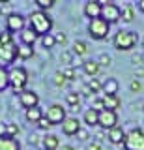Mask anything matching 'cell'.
Listing matches in <instances>:
<instances>
[{
	"label": "cell",
	"mask_w": 144,
	"mask_h": 150,
	"mask_svg": "<svg viewBox=\"0 0 144 150\" xmlns=\"http://www.w3.org/2000/svg\"><path fill=\"white\" fill-rule=\"evenodd\" d=\"M28 19H30V30H34V34L38 38L39 36L45 38L51 32V28H53V21L43 11H32Z\"/></svg>",
	"instance_id": "cell-1"
},
{
	"label": "cell",
	"mask_w": 144,
	"mask_h": 150,
	"mask_svg": "<svg viewBox=\"0 0 144 150\" xmlns=\"http://www.w3.org/2000/svg\"><path fill=\"white\" fill-rule=\"evenodd\" d=\"M138 41V36L135 32H129V30H120L114 34V40H112V45L116 51H131Z\"/></svg>",
	"instance_id": "cell-2"
},
{
	"label": "cell",
	"mask_w": 144,
	"mask_h": 150,
	"mask_svg": "<svg viewBox=\"0 0 144 150\" xmlns=\"http://www.w3.org/2000/svg\"><path fill=\"white\" fill-rule=\"evenodd\" d=\"M26 83H28V73H26V69L19 68V66H13L10 69V86H11V90L15 94H22Z\"/></svg>",
	"instance_id": "cell-3"
},
{
	"label": "cell",
	"mask_w": 144,
	"mask_h": 150,
	"mask_svg": "<svg viewBox=\"0 0 144 150\" xmlns=\"http://www.w3.org/2000/svg\"><path fill=\"white\" fill-rule=\"evenodd\" d=\"M124 150H144V131L140 128H133L127 131L124 141Z\"/></svg>",
	"instance_id": "cell-4"
},
{
	"label": "cell",
	"mask_w": 144,
	"mask_h": 150,
	"mask_svg": "<svg viewBox=\"0 0 144 150\" xmlns=\"http://www.w3.org/2000/svg\"><path fill=\"white\" fill-rule=\"evenodd\" d=\"M19 58V47L15 43H2L0 41V68H6V66L13 64Z\"/></svg>",
	"instance_id": "cell-5"
},
{
	"label": "cell",
	"mask_w": 144,
	"mask_h": 150,
	"mask_svg": "<svg viewBox=\"0 0 144 150\" xmlns=\"http://www.w3.org/2000/svg\"><path fill=\"white\" fill-rule=\"evenodd\" d=\"M109 30H110V23L105 21L103 17L94 19L88 25V34H90V38H94V40H105L109 36Z\"/></svg>",
	"instance_id": "cell-6"
},
{
	"label": "cell",
	"mask_w": 144,
	"mask_h": 150,
	"mask_svg": "<svg viewBox=\"0 0 144 150\" xmlns=\"http://www.w3.org/2000/svg\"><path fill=\"white\" fill-rule=\"evenodd\" d=\"M101 4H103V13H101V17H103L105 21H109L110 25L122 21V8L120 6H116L112 2H101Z\"/></svg>",
	"instance_id": "cell-7"
},
{
	"label": "cell",
	"mask_w": 144,
	"mask_h": 150,
	"mask_svg": "<svg viewBox=\"0 0 144 150\" xmlns=\"http://www.w3.org/2000/svg\"><path fill=\"white\" fill-rule=\"evenodd\" d=\"M45 116L49 118V122L53 126L56 124H64V120L67 118L66 116V109H64L62 105H58V103H54V105H51L47 111H45Z\"/></svg>",
	"instance_id": "cell-8"
},
{
	"label": "cell",
	"mask_w": 144,
	"mask_h": 150,
	"mask_svg": "<svg viewBox=\"0 0 144 150\" xmlns=\"http://www.w3.org/2000/svg\"><path fill=\"white\" fill-rule=\"evenodd\" d=\"M99 126L103 129H112L114 126H118V116H116V111H101L99 112Z\"/></svg>",
	"instance_id": "cell-9"
},
{
	"label": "cell",
	"mask_w": 144,
	"mask_h": 150,
	"mask_svg": "<svg viewBox=\"0 0 144 150\" xmlns=\"http://www.w3.org/2000/svg\"><path fill=\"white\" fill-rule=\"evenodd\" d=\"M19 101H21V105L25 107L26 111H28V109H34V107H38L39 96H38L34 90H25L22 94H19Z\"/></svg>",
	"instance_id": "cell-10"
},
{
	"label": "cell",
	"mask_w": 144,
	"mask_h": 150,
	"mask_svg": "<svg viewBox=\"0 0 144 150\" xmlns=\"http://www.w3.org/2000/svg\"><path fill=\"white\" fill-rule=\"evenodd\" d=\"M6 28H8V32H22L25 30V17L19 15V13H11L10 17L6 19Z\"/></svg>",
	"instance_id": "cell-11"
},
{
	"label": "cell",
	"mask_w": 144,
	"mask_h": 150,
	"mask_svg": "<svg viewBox=\"0 0 144 150\" xmlns=\"http://www.w3.org/2000/svg\"><path fill=\"white\" fill-rule=\"evenodd\" d=\"M101 13H103V4L101 2H96V0H90V2L84 4V15L94 21V19H99Z\"/></svg>",
	"instance_id": "cell-12"
},
{
	"label": "cell",
	"mask_w": 144,
	"mask_h": 150,
	"mask_svg": "<svg viewBox=\"0 0 144 150\" xmlns=\"http://www.w3.org/2000/svg\"><path fill=\"white\" fill-rule=\"evenodd\" d=\"M81 122H79L77 118H73V116H67L66 120H64V124H62V131H64V135H77L79 131H81Z\"/></svg>",
	"instance_id": "cell-13"
},
{
	"label": "cell",
	"mask_w": 144,
	"mask_h": 150,
	"mask_svg": "<svg viewBox=\"0 0 144 150\" xmlns=\"http://www.w3.org/2000/svg\"><path fill=\"white\" fill-rule=\"evenodd\" d=\"M125 131H124V128L122 126H114L112 129H109L107 131V137H109V141L112 144H124V141H125Z\"/></svg>",
	"instance_id": "cell-14"
},
{
	"label": "cell",
	"mask_w": 144,
	"mask_h": 150,
	"mask_svg": "<svg viewBox=\"0 0 144 150\" xmlns=\"http://www.w3.org/2000/svg\"><path fill=\"white\" fill-rule=\"evenodd\" d=\"M0 150H21V144H19L17 139L0 135Z\"/></svg>",
	"instance_id": "cell-15"
},
{
	"label": "cell",
	"mask_w": 144,
	"mask_h": 150,
	"mask_svg": "<svg viewBox=\"0 0 144 150\" xmlns=\"http://www.w3.org/2000/svg\"><path fill=\"white\" fill-rule=\"evenodd\" d=\"M118 88H120V84H118V81H116V79H112V77H109V79L103 83V94H105V96H116Z\"/></svg>",
	"instance_id": "cell-16"
},
{
	"label": "cell",
	"mask_w": 144,
	"mask_h": 150,
	"mask_svg": "<svg viewBox=\"0 0 144 150\" xmlns=\"http://www.w3.org/2000/svg\"><path fill=\"white\" fill-rule=\"evenodd\" d=\"M101 98H103V103H105L107 111H116L120 107V103H122V100H120L118 96H105V94H101Z\"/></svg>",
	"instance_id": "cell-17"
},
{
	"label": "cell",
	"mask_w": 144,
	"mask_h": 150,
	"mask_svg": "<svg viewBox=\"0 0 144 150\" xmlns=\"http://www.w3.org/2000/svg\"><path fill=\"white\" fill-rule=\"evenodd\" d=\"M36 40H38V36H36V34H34V30H30V28H25V30L21 32V41H22V45L34 47Z\"/></svg>",
	"instance_id": "cell-18"
},
{
	"label": "cell",
	"mask_w": 144,
	"mask_h": 150,
	"mask_svg": "<svg viewBox=\"0 0 144 150\" xmlns=\"http://www.w3.org/2000/svg\"><path fill=\"white\" fill-rule=\"evenodd\" d=\"M45 116V112L39 109V107H34V109H28L26 111V120L28 122H34V124H38V122Z\"/></svg>",
	"instance_id": "cell-19"
},
{
	"label": "cell",
	"mask_w": 144,
	"mask_h": 150,
	"mask_svg": "<svg viewBox=\"0 0 144 150\" xmlns=\"http://www.w3.org/2000/svg\"><path fill=\"white\" fill-rule=\"evenodd\" d=\"M43 148L45 150H56L60 148V141L56 135H45L43 137Z\"/></svg>",
	"instance_id": "cell-20"
},
{
	"label": "cell",
	"mask_w": 144,
	"mask_h": 150,
	"mask_svg": "<svg viewBox=\"0 0 144 150\" xmlns=\"http://www.w3.org/2000/svg\"><path fill=\"white\" fill-rule=\"evenodd\" d=\"M82 69H84V73L88 77H94V75L99 73V64L94 62V60H88V62L82 64Z\"/></svg>",
	"instance_id": "cell-21"
},
{
	"label": "cell",
	"mask_w": 144,
	"mask_h": 150,
	"mask_svg": "<svg viewBox=\"0 0 144 150\" xmlns=\"http://www.w3.org/2000/svg\"><path fill=\"white\" fill-rule=\"evenodd\" d=\"M17 133H19V126H17V124H13V122H10V124H4V128H2V135H4V137L15 139Z\"/></svg>",
	"instance_id": "cell-22"
},
{
	"label": "cell",
	"mask_w": 144,
	"mask_h": 150,
	"mask_svg": "<svg viewBox=\"0 0 144 150\" xmlns=\"http://www.w3.org/2000/svg\"><path fill=\"white\" fill-rule=\"evenodd\" d=\"M84 122L88 126H96V124H99V112L94 111V109H88L84 112Z\"/></svg>",
	"instance_id": "cell-23"
},
{
	"label": "cell",
	"mask_w": 144,
	"mask_h": 150,
	"mask_svg": "<svg viewBox=\"0 0 144 150\" xmlns=\"http://www.w3.org/2000/svg\"><path fill=\"white\" fill-rule=\"evenodd\" d=\"M66 103L69 107H77L81 105V94L79 92H69V94H66Z\"/></svg>",
	"instance_id": "cell-24"
},
{
	"label": "cell",
	"mask_w": 144,
	"mask_h": 150,
	"mask_svg": "<svg viewBox=\"0 0 144 150\" xmlns=\"http://www.w3.org/2000/svg\"><path fill=\"white\" fill-rule=\"evenodd\" d=\"M10 86V71L6 68H0V92Z\"/></svg>",
	"instance_id": "cell-25"
},
{
	"label": "cell",
	"mask_w": 144,
	"mask_h": 150,
	"mask_svg": "<svg viewBox=\"0 0 144 150\" xmlns=\"http://www.w3.org/2000/svg\"><path fill=\"white\" fill-rule=\"evenodd\" d=\"M86 51H88V45L84 43V41H75V43H73V51L71 53L73 54H77V56H84L86 54Z\"/></svg>",
	"instance_id": "cell-26"
},
{
	"label": "cell",
	"mask_w": 144,
	"mask_h": 150,
	"mask_svg": "<svg viewBox=\"0 0 144 150\" xmlns=\"http://www.w3.org/2000/svg\"><path fill=\"white\" fill-rule=\"evenodd\" d=\"M32 56H34V47H28V45L19 47V58L28 60V58H32Z\"/></svg>",
	"instance_id": "cell-27"
},
{
	"label": "cell",
	"mask_w": 144,
	"mask_h": 150,
	"mask_svg": "<svg viewBox=\"0 0 144 150\" xmlns=\"http://www.w3.org/2000/svg\"><path fill=\"white\" fill-rule=\"evenodd\" d=\"M86 86L90 88L92 94H97V92L103 90V83H99L97 79H88V84H86Z\"/></svg>",
	"instance_id": "cell-28"
},
{
	"label": "cell",
	"mask_w": 144,
	"mask_h": 150,
	"mask_svg": "<svg viewBox=\"0 0 144 150\" xmlns=\"http://www.w3.org/2000/svg\"><path fill=\"white\" fill-rule=\"evenodd\" d=\"M133 19H135L133 8H131V6H125V8H122V21H124V23H131Z\"/></svg>",
	"instance_id": "cell-29"
},
{
	"label": "cell",
	"mask_w": 144,
	"mask_h": 150,
	"mask_svg": "<svg viewBox=\"0 0 144 150\" xmlns=\"http://www.w3.org/2000/svg\"><path fill=\"white\" fill-rule=\"evenodd\" d=\"M41 43H43L45 49H51V47H54V43H56V38L53 34H47L45 38H41Z\"/></svg>",
	"instance_id": "cell-30"
},
{
	"label": "cell",
	"mask_w": 144,
	"mask_h": 150,
	"mask_svg": "<svg viewBox=\"0 0 144 150\" xmlns=\"http://www.w3.org/2000/svg\"><path fill=\"white\" fill-rule=\"evenodd\" d=\"M62 73H64V77H66V81H75V77H77L75 68H64Z\"/></svg>",
	"instance_id": "cell-31"
},
{
	"label": "cell",
	"mask_w": 144,
	"mask_h": 150,
	"mask_svg": "<svg viewBox=\"0 0 144 150\" xmlns=\"http://www.w3.org/2000/svg\"><path fill=\"white\" fill-rule=\"evenodd\" d=\"M36 4H38L39 11H43V9H49V8H53L54 0H36Z\"/></svg>",
	"instance_id": "cell-32"
},
{
	"label": "cell",
	"mask_w": 144,
	"mask_h": 150,
	"mask_svg": "<svg viewBox=\"0 0 144 150\" xmlns=\"http://www.w3.org/2000/svg\"><path fill=\"white\" fill-rule=\"evenodd\" d=\"M2 6H0V13L2 15H6V19L11 15V6H10V2H0Z\"/></svg>",
	"instance_id": "cell-33"
},
{
	"label": "cell",
	"mask_w": 144,
	"mask_h": 150,
	"mask_svg": "<svg viewBox=\"0 0 144 150\" xmlns=\"http://www.w3.org/2000/svg\"><path fill=\"white\" fill-rule=\"evenodd\" d=\"M54 84H56V86H64V84H66V77H64L62 71L54 73Z\"/></svg>",
	"instance_id": "cell-34"
},
{
	"label": "cell",
	"mask_w": 144,
	"mask_h": 150,
	"mask_svg": "<svg viewBox=\"0 0 144 150\" xmlns=\"http://www.w3.org/2000/svg\"><path fill=\"white\" fill-rule=\"evenodd\" d=\"M110 62H112V58H110L107 53H103V54L99 56V60H97V64H99V66H110Z\"/></svg>",
	"instance_id": "cell-35"
},
{
	"label": "cell",
	"mask_w": 144,
	"mask_h": 150,
	"mask_svg": "<svg viewBox=\"0 0 144 150\" xmlns=\"http://www.w3.org/2000/svg\"><path fill=\"white\" fill-rule=\"evenodd\" d=\"M129 88H131V92H140V90H142V84H140V81H138V79H133L131 84H129Z\"/></svg>",
	"instance_id": "cell-36"
},
{
	"label": "cell",
	"mask_w": 144,
	"mask_h": 150,
	"mask_svg": "<svg viewBox=\"0 0 144 150\" xmlns=\"http://www.w3.org/2000/svg\"><path fill=\"white\" fill-rule=\"evenodd\" d=\"M62 62H66L67 64V68H73V64H71V58H73V53H62Z\"/></svg>",
	"instance_id": "cell-37"
},
{
	"label": "cell",
	"mask_w": 144,
	"mask_h": 150,
	"mask_svg": "<svg viewBox=\"0 0 144 150\" xmlns=\"http://www.w3.org/2000/svg\"><path fill=\"white\" fill-rule=\"evenodd\" d=\"M0 41H2V43H11V41H13V36L6 30V32H2V34H0Z\"/></svg>",
	"instance_id": "cell-38"
},
{
	"label": "cell",
	"mask_w": 144,
	"mask_h": 150,
	"mask_svg": "<svg viewBox=\"0 0 144 150\" xmlns=\"http://www.w3.org/2000/svg\"><path fill=\"white\" fill-rule=\"evenodd\" d=\"M38 126H39L41 129H49V128H51V126H53V124H51V122H49V118H47V116H43V118H41V120L38 122Z\"/></svg>",
	"instance_id": "cell-39"
},
{
	"label": "cell",
	"mask_w": 144,
	"mask_h": 150,
	"mask_svg": "<svg viewBox=\"0 0 144 150\" xmlns=\"http://www.w3.org/2000/svg\"><path fill=\"white\" fill-rule=\"evenodd\" d=\"M54 38H56V43H66V34L64 32H58V34H54Z\"/></svg>",
	"instance_id": "cell-40"
},
{
	"label": "cell",
	"mask_w": 144,
	"mask_h": 150,
	"mask_svg": "<svg viewBox=\"0 0 144 150\" xmlns=\"http://www.w3.org/2000/svg\"><path fill=\"white\" fill-rule=\"evenodd\" d=\"M77 137L81 139V141H86V139H88V131H86V129H81V131L77 133Z\"/></svg>",
	"instance_id": "cell-41"
},
{
	"label": "cell",
	"mask_w": 144,
	"mask_h": 150,
	"mask_svg": "<svg viewBox=\"0 0 144 150\" xmlns=\"http://www.w3.org/2000/svg\"><path fill=\"white\" fill-rule=\"evenodd\" d=\"M88 150H101V144L97 143V141H96V143H90V144H88Z\"/></svg>",
	"instance_id": "cell-42"
},
{
	"label": "cell",
	"mask_w": 144,
	"mask_h": 150,
	"mask_svg": "<svg viewBox=\"0 0 144 150\" xmlns=\"http://www.w3.org/2000/svg\"><path fill=\"white\" fill-rule=\"evenodd\" d=\"M135 75H137V77H144V66H138V68L135 69Z\"/></svg>",
	"instance_id": "cell-43"
},
{
	"label": "cell",
	"mask_w": 144,
	"mask_h": 150,
	"mask_svg": "<svg viewBox=\"0 0 144 150\" xmlns=\"http://www.w3.org/2000/svg\"><path fill=\"white\" fill-rule=\"evenodd\" d=\"M133 62H135V64H138V62H142V56H138V54H135V56H133Z\"/></svg>",
	"instance_id": "cell-44"
},
{
	"label": "cell",
	"mask_w": 144,
	"mask_h": 150,
	"mask_svg": "<svg viewBox=\"0 0 144 150\" xmlns=\"http://www.w3.org/2000/svg\"><path fill=\"white\" fill-rule=\"evenodd\" d=\"M138 9L144 13V0H138Z\"/></svg>",
	"instance_id": "cell-45"
},
{
	"label": "cell",
	"mask_w": 144,
	"mask_h": 150,
	"mask_svg": "<svg viewBox=\"0 0 144 150\" xmlns=\"http://www.w3.org/2000/svg\"><path fill=\"white\" fill-rule=\"evenodd\" d=\"M60 150H75V148H73V146H69V144H66V146H62Z\"/></svg>",
	"instance_id": "cell-46"
},
{
	"label": "cell",
	"mask_w": 144,
	"mask_h": 150,
	"mask_svg": "<svg viewBox=\"0 0 144 150\" xmlns=\"http://www.w3.org/2000/svg\"><path fill=\"white\" fill-rule=\"evenodd\" d=\"M140 43H142V47H144V36H142V40H140Z\"/></svg>",
	"instance_id": "cell-47"
},
{
	"label": "cell",
	"mask_w": 144,
	"mask_h": 150,
	"mask_svg": "<svg viewBox=\"0 0 144 150\" xmlns=\"http://www.w3.org/2000/svg\"><path fill=\"white\" fill-rule=\"evenodd\" d=\"M0 135H2V128H0Z\"/></svg>",
	"instance_id": "cell-48"
},
{
	"label": "cell",
	"mask_w": 144,
	"mask_h": 150,
	"mask_svg": "<svg viewBox=\"0 0 144 150\" xmlns=\"http://www.w3.org/2000/svg\"><path fill=\"white\" fill-rule=\"evenodd\" d=\"M142 62H144V54H142Z\"/></svg>",
	"instance_id": "cell-49"
}]
</instances>
